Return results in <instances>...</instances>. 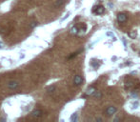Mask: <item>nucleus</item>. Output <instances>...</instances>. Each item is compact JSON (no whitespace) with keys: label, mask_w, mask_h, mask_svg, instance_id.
<instances>
[{"label":"nucleus","mask_w":140,"mask_h":122,"mask_svg":"<svg viewBox=\"0 0 140 122\" xmlns=\"http://www.w3.org/2000/svg\"><path fill=\"white\" fill-rule=\"evenodd\" d=\"M70 120H71V121H75V120H76V114H74V115L70 117Z\"/></svg>","instance_id":"nucleus-14"},{"label":"nucleus","mask_w":140,"mask_h":122,"mask_svg":"<svg viewBox=\"0 0 140 122\" xmlns=\"http://www.w3.org/2000/svg\"><path fill=\"white\" fill-rule=\"evenodd\" d=\"M18 86H19V84H18V82H16V81H10V82L8 83V88H10V89H11V90L16 89Z\"/></svg>","instance_id":"nucleus-5"},{"label":"nucleus","mask_w":140,"mask_h":122,"mask_svg":"<svg viewBox=\"0 0 140 122\" xmlns=\"http://www.w3.org/2000/svg\"><path fill=\"white\" fill-rule=\"evenodd\" d=\"M94 91H95V89H94L93 87H92V88H90V89L88 90V92H87V94H86V95H92V94L94 93Z\"/></svg>","instance_id":"nucleus-8"},{"label":"nucleus","mask_w":140,"mask_h":122,"mask_svg":"<svg viewBox=\"0 0 140 122\" xmlns=\"http://www.w3.org/2000/svg\"><path fill=\"white\" fill-rule=\"evenodd\" d=\"M54 90H55V86H54V85L47 88V92H48V93H53Z\"/></svg>","instance_id":"nucleus-10"},{"label":"nucleus","mask_w":140,"mask_h":122,"mask_svg":"<svg viewBox=\"0 0 140 122\" xmlns=\"http://www.w3.org/2000/svg\"><path fill=\"white\" fill-rule=\"evenodd\" d=\"M36 26H37V23H36V22H32V23L30 24V28H32V29L35 28Z\"/></svg>","instance_id":"nucleus-13"},{"label":"nucleus","mask_w":140,"mask_h":122,"mask_svg":"<svg viewBox=\"0 0 140 122\" xmlns=\"http://www.w3.org/2000/svg\"><path fill=\"white\" fill-rule=\"evenodd\" d=\"M116 111H117V109H116L115 107L110 106V107H108L107 110H106V115H107V116H113V115H114V114L116 113Z\"/></svg>","instance_id":"nucleus-2"},{"label":"nucleus","mask_w":140,"mask_h":122,"mask_svg":"<svg viewBox=\"0 0 140 122\" xmlns=\"http://www.w3.org/2000/svg\"><path fill=\"white\" fill-rule=\"evenodd\" d=\"M92 67H94L95 69H97V68H98V66H99V64L96 62V60H93V62H92Z\"/></svg>","instance_id":"nucleus-12"},{"label":"nucleus","mask_w":140,"mask_h":122,"mask_svg":"<svg viewBox=\"0 0 140 122\" xmlns=\"http://www.w3.org/2000/svg\"><path fill=\"white\" fill-rule=\"evenodd\" d=\"M64 2H65V0H57V1L55 2L54 6H55V7H60V6H62V5L64 4Z\"/></svg>","instance_id":"nucleus-7"},{"label":"nucleus","mask_w":140,"mask_h":122,"mask_svg":"<svg viewBox=\"0 0 140 122\" xmlns=\"http://www.w3.org/2000/svg\"><path fill=\"white\" fill-rule=\"evenodd\" d=\"M70 32H71V33H74V34H75V33H77V32H78V29L74 26V27H72V28H71Z\"/></svg>","instance_id":"nucleus-11"},{"label":"nucleus","mask_w":140,"mask_h":122,"mask_svg":"<svg viewBox=\"0 0 140 122\" xmlns=\"http://www.w3.org/2000/svg\"><path fill=\"white\" fill-rule=\"evenodd\" d=\"M97 121H102V118H97Z\"/></svg>","instance_id":"nucleus-15"},{"label":"nucleus","mask_w":140,"mask_h":122,"mask_svg":"<svg viewBox=\"0 0 140 122\" xmlns=\"http://www.w3.org/2000/svg\"><path fill=\"white\" fill-rule=\"evenodd\" d=\"M92 11H93L94 13H96V14H102V13H104V11H105V8H104L102 5H98V6L94 7V9L92 10Z\"/></svg>","instance_id":"nucleus-1"},{"label":"nucleus","mask_w":140,"mask_h":122,"mask_svg":"<svg viewBox=\"0 0 140 122\" xmlns=\"http://www.w3.org/2000/svg\"><path fill=\"white\" fill-rule=\"evenodd\" d=\"M136 35H137V33H136V32H135V31H132V32L129 33V36H130V37H132V38H135V37H136Z\"/></svg>","instance_id":"nucleus-9"},{"label":"nucleus","mask_w":140,"mask_h":122,"mask_svg":"<svg viewBox=\"0 0 140 122\" xmlns=\"http://www.w3.org/2000/svg\"><path fill=\"white\" fill-rule=\"evenodd\" d=\"M83 82V77L81 75H75L74 76V79H73V83L74 85L78 86V85H81Z\"/></svg>","instance_id":"nucleus-4"},{"label":"nucleus","mask_w":140,"mask_h":122,"mask_svg":"<svg viewBox=\"0 0 140 122\" xmlns=\"http://www.w3.org/2000/svg\"><path fill=\"white\" fill-rule=\"evenodd\" d=\"M42 115H43V113H42V111L39 110V109H36V110H34V111L32 113V116L34 117H40Z\"/></svg>","instance_id":"nucleus-6"},{"label":"nucleus","mask_w":140,"mask_h":122,"mask_svg":"<svg viewBox=\"0 0 140 122\" xmlns=\"http://www.w3.org/2000/svg\"><path fill=\"white\" fill-rule=\"evenodd\" d=\"M126 20H127V15L125 13H122V12L118 13V15H117V21L119 23H124Z\"/></svg>","instance_id":"nucleus-3"}]
</instances>
